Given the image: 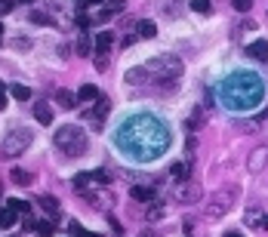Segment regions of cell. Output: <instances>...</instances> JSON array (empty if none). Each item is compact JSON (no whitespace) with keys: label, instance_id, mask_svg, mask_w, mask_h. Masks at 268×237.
Segmentation results:
<instances>
[{"label":"cell","instance_id":"1","mask_svg":"<svg viewBox=\"0 0 268 237\" xmlns=\"http://www.w3.org/2000/svg\"><path fill=\"white\" fill-rule=\"evenodd\" d=\"M167 145H170L167 126L157 117H148V114L130 117L117 130V148L127 157H136V160H154L157 154L167 151Z\"/></svg>","mask_w":268,"mask_h":237},{"label":"cell","instance_id":"2","mask_svg":"<svg viewBox=\"0 0 268 237\" xmlns=\"http://www.w3.org/2000/svg\"><path fill=\"white\" fill-rule=\"evenodd\" d=\"M262 96H265L262 80L247 71H238V74L225 77V83H222V102L235 111H250L256 102H262Z\"/></svg>","mask_w":268,"mask_h":237},{"label":"cell","instance_id":"3","mask_svg":"<svg viewBox=\"0 0 268 237\" xmlns=\"http://www.w3.org/2000/svg\"><path fill=\"white\" fill-rule=\"evenodd\" d=\"M179 74H182V62H179L176 56H157V59H151L148 65L130 71L127 80H130V83H145V80H148V83L173 86V83L179 80Z\"/></svg>","mask_w":268,"mask_h":237},{"label":"cell","instance_id":"4","mask_svg":"<svg viewBox=\"0 0 268 237\" xmlns=\"http://www.w3.org/2000/svg\"><path fill=\"white\" fill-rule=\"evenodd\" d=\"M56 148L65 154V157H80L83 151H86V136H83V130L80 126H59V133H56Z\"/></svg>","mask_w":268,"mask_h":237},{"label":"cell","instance_id":"5","mask_svg":"<svg viewBox=\"0 0 268 237\" xmlns=\"http://www.w3.org/2000/svg\"><path fill=\"white\" fill-rule=\"evenodd\" d=\"M31 130H25V126H19V130H9L6 133V139H3V145H0V154L3 157H19V154H25L28 151V145H31Z\"/></svg>","mask_w":268,"mask_h":237},{"label":"cell","instance_id":"6","mask_svg":"<svg viewBox=\"0 0 268 237\" xmlns=\"http://www.w3.org/2000/svg\"><path fill=\"white\" fill-rule=\"evenodd\" d=\"M231 204H235V191H231V188H222V191H216V194L207 200V219H210V222L222 219V216L231 210Z\"/></svg>","mask_w":268,"mask_h":237},{"label":"cell","instance_id":"7","mask_svg":"<svg viewBox=\"0 0 268 237\" xmlns=\"http://www.w3.org/2000/svg\"><path fill=\"white\" fill-rule=\"evenodd\" d=\"M204 197V191H201V185H194V182H182L176 191H173V200L176 204H198Z\"/></svg>","mask_w":268,"mask_h":237},{"label":"cell","instance_id":"8","mask_svg":"<svg viewBox=\"0 0 268 237\" xmlns=\"http://www.w3.org/2000/svg\"><path fill=\"white\" fill-rule=\"evenodd\" d=\"M123 9H127L123 0H111V3H102V9H99L93 19H96V22H108L111 15H117V12H123Z\"/></svg>","mask_w":268,"mask_h":237},{"label":"cell","instance_id":"9","mask_svg":"<svg viewBox=\"0 0 268 237\" xmlns=\"http://www.w3.org/2000/svg\"><path fill=\"white\" fill-rule=\"evenodd\" d=\"M265 163H268V148H265V145L253 148V151H250V170L259 173V170H265Z\"/></svg>","mask_w":268,"mask_h":237},{"label":"cell","instance_id":"10","mask_svg":"<svg viewBox=\"0 0 268 237\" xmlns=\"http://www.w3.org/2000/svg\"><path fill=\"white\" fill-rule=\"evenodd\" d=\"M111 111V105H108V99H102L99 96V102H96V108H93V130H102V123H105V114Z\"/></svg>","mask_w":268,"mask_h":237},{"label":"cell","instance_id":"11","mask_svg":"<svg viewBox=\"0 0 268 237\" xmlns=\"http://www.w3.org/2000/svg\"><path fill=\"white\" fill-rule=\"evenodd\" d=\"M130 194H133V200H142V204H151L157 191H154L151 185H133V188H130Z\"/></svg>","mask_w":268,"mask_h":237},{"label":"cell","instance_id":"12","mask_svg":"<svg viewBox=\"0 0 268 237\" xmlns=\"http://www.w3.org/2000/svg\"><path fill=\"white\" fill-rule=\"evenodd\" d=\"M93 40H96V52H99V56H105V52L111 49V43H114V34H111V31H99Z\"/></svg>","mask_w":268,"mask_h":237},{"label":"cell","instance_id":"13","mask_svg":"<svg viewBox=\"0 0 268 237\" xmlns=\"http://www.w3.org/2000/svg\"><path fill=\"white\" fill-rule=\"evenodd\" d=\"M34 117H37V123L49 126V123H52V108H49L46 102H34Z\"/></svg>","mask_w":268,"mask_h":237},{"label":"cell","instance_id":"14","mask_svg":"<svg viewBox=\"0 0 268 237\" xmlns=\"http://www.w3.org/2000/svg\"><path fill=\"white\" fill-rule=\"evenodd\" d=\"M37 204H40V207H43V210L49 213V219H59V216H62V207H59V200H56L52 194H43V197H40Z\"/></svg>","mask_w":268,"mask_h":237},{"label":"cell","instance_id":"15","mask_svg":"<svg viewBox=\"0 0 268 237\" xmlns=\"http://www.w3.org/2000/svg\"><path fill=\"white\" fill-rule=\"evenodd\" d=\"M77 102H99V86L83 83V86L77 89Z\"/></svg>","mask_w":268,"mask_h":237},{"label":"cell","instance_id":"16","mask_svg":"<svg viewBox=\"0 0 268 237\" xmlns=\"http://www.w3.org/2000/svg\"><path fill=\"white\" fill-rule=\"evenodd\" d=\"M136 34L139 37H157V25L151 19H142V22H136Z\"/></svg>","mask_w":268,"mask_h":237},{"label":"cell","instance_id":"17","mask_svg":"<svg viewBox=\"0 0 268 237\" xmlns=\"http://www.w3.org/2000/svg\"><path fill=\"white\" fill-rule=\"evenodd\" d=\"M247 56H253V59H268V40H256V43H250L247 46Z\"/></svg>","mask_w":268,"mask_h":237},{"label":"cell","instance_id":"18","mask_svg":"<svg viewBox=\"0 0 268 237\" xmlns=\"http://www.w3.org/2000/svg\"><path fill=\"white\" fill-rule=\"evenodd\" d=\"M93 49H96V40L86 37V34H80V40H77V52H80V56H90Z\"/></svg>","mask_w":268,"mask_h":237},{"label":"cell","instance_id":"19","mask_svg":"<svg viewBox=\"0 0 268 237\" xmlns=\"http://www.w3.org/2000/svg\"><path fill=\"white\" fill-rule=\"evenodd\" d=\"M9 93H12V99H19V102H28V99H31V89H28L25 83H12Z\"/></svg>","mask_w":268,"mask_h":237},{"label":"cell","instance_id":"20","mask_svg":"<svg viewBox=\"0 0 268 237\" xmlns=\"http://www.w3.org/2000/svg\"><path fill=\"white\" fill-rule=\"evenodd\" d=\"M145 219H148V222H160V219H164V207H160V204H148Z\"/></svg>","mask_w":268,"mask_h":237},{"label":"cell","instance_id":"21","mask_svg":"<svg viewBox=\"0 0 268 237\" xmlns=\"http://www.w3.org/2000/svg\"><path fill=\"white\" fill-rule=\"evenodd\" d=\"M59 105H62V108H74V105H77V96L68 93V89H59Z\"/></svg>","mask_w":268,"mask_h":237},{"label":"cell","instance_id":"22","mask_svg":"<svg viewBox=\"0 0 268 237\" xmlns=\"http://www.w3.org/2000/svg\"><path fill=\"white\" fill-rule=\"evenodd\" d=\"M173 176H176V179H188V176H191V163H188V160L173 163Z\"/></svg>","mask_w":268,"mask_h":237},{"label":"cell","instance_id":"23","mask_svg":"<svg viewBox=\"0 0 268 237\" xmlns=\"http://www.w3.org/2000/svg\"><path fill=\"white\" fill-rule=\"evenodd\" d=\"M15 225V210H0V228H12Z\"/></svg>","mask_w":268,"mask_h":237},{"label":"cell","instance_id":"24","mask_svg":"<svg viewBox=\"0 0 268 237\" xmlns=\"http://www.w3.org/2000/svg\"><path fill=\"white\" fill-rule=\"evenodd\" d=\"M9 176H12V182H19V185H31V182H34V176L25 173V170H12Z\"/></svg>","mask_w":268,"mask_h":237},{"label":"cell","instance_id":"25","mask_svg":"<svg viewBox=\"0 0 268 237\" xmlns=\"http://www.w3.org/2000/svg\"><path fill=\"white\" fill-rule=\"evenodd\" d=\"M188 126H191V130H201V126H204V111H201V108H194V111H191Z\"/></svg>","mask_w":268,"mask_h":237},{"label":"cell","instance_id":"26","mask_svg":"<svg viewBox=\"0 0 268 237\" xmlns=\"http://www.w3.org/2000/svg\"><path fill=\"white\" fill-rule=\"evenodd\" d=\"M34 231H37L40 237H52V234H56V225H52V222H37Z\"/></svg>","mask_w":268,"mask_h":237},{"label":"cell","instance_id":"27","mask_svg":"<svg viewBox=\"0 0 268 237\" xmlns=\"http://www.w3.org/2000/svg\"><path fill=\"white\" fill-rule=\"evenodd\" d=\"M191 9L201 12V15H207V12L213 9V3H210V0H191Z\"/></svg>","mask_w":268,"mask_h":237},{"label":"cell","instance_id":"28","mask_svg":"<svg viewBox=\"0 0 268 237\" xmlns=\"http://www.w3.org/2000/svg\"><path fill=\"white\" fill-rule=\"evenodd\" d=\"M28 19H31V22H37V25H52V22H49V15H46V12H37V9H31V15H28Z\"/></svg>","mask_w":268,"mask_h":237},{"label":"cell","instance_id":"29","mask_svg":"<svg viewBox=\"0 0 268 237\" xmlns=\"http://www.w3.org/2000/svg\"><path fill=\"white\" fill-rule=\"evenodd\" d=\"M93 179H96L99 185H108V182H111V173H108V170H96V173H93Z\"/></svg>","mask_w":268,"mask_h":237},{"label":"cell","instance_id":"30","mask_svg":"<svg viewBox=\"0 0 268 237\" xmlns=\"http://www.w3.org/2000/svg\"><path fill=\"white\" fill-rule=\"evenodd\" d=\"M262 219H265V216H262L259 210H250V213H247V225H262Z\"/></svg>","mask_w":268,"mask_h":237},{"label":"cell","instance_id":"31","mask_svg":"<svg viewBox=\"0 0 268 237\" xmlns=\"http://www.w3.org/2000/svg\"><path fill=\"white\" fill-rule=\"evenodd\" d=\"M6 207H9V210H15V213H28V210H31V207H28L25 200H9Z\"/></svg>","mask_w":268,"mask_h":237},{"label":"cell","instance_id":"32","mask_svg":"<svg viewBox=\"0 0 268 237\" xmlns=\"http://www.w3.org/2000/svg\"><path fill=\"white\" fill-rule=\"evenodd\" d=\"M231 3H235L238 12H250V9H253V0H231Z\"/></svg>","mask_w":268,"mask_h":237},{"label":"cell","instance_id":"33","mask_svg":"<svg viewBox=\"0 0 268 237\" xmlns=\"http://www.w3.org/2000/svg\"><path fill=\"white\" fill-rule=\"evenodd\" d=\"M86 182H90V176H86V173L74 176V185H77V191H83V188H86Z\"/></svg>","mask_w":268,"mask_h":237},{"label":"cell","instance_id":"34","mask_svg":"<svg viewBox=\"0 0 268 237\" xmlns=\"http://www.w3.org/2000/svg\"><path fill=\"white\" fill-rule=\"evenodd\" d=\"M96 71H108V59L105 56H96Z\"/></svg>","mask_w":268,"mask_h":237},{"label":"cell","instance_id":"35","mask_svg":"<svg viewBox=\"0 0 268 237\" xmlns=\"http://www.w3.org/2000/svg\"><path fill=\"white\" fill-rule=\"evenodd\" d=\"M90 22H93V19H90V15H86V12H80V15H77V25H80V28H86V25H90Z\"/></svg>","mask_w":268,"mask_h":237},{"label":"cell","instance_id":"36","mask_svg":"<svg viewBox=\"0 0 268 237\" xmlns=\"http://www.w3.org/2000/svg\"><path fill=\"white\" fill-rule=\"evenodd\" d=\"M0 12H3V15L12 12V0H0Z\"/></svg>","mask_w":268,"mask_h":237},{"label":"cell","instance_id":"37","mask_svg":"<svg viewBox=\"0 0 268 237\" xmlns=\"http://www.w3.org/2000/svg\"><path fill=\"white\" fill-rule=\"evenodd\" d=\"M0 108H6V86L0 83Z\"/></svg>","mask_w":268,"mask_h":237},{"label":"cell","instance_id":"38","mask_svg":"<svg viewBox=\"0 0 268 237\" xmlns=\"http://www.w3.org/2000/svg\"><path fill=\"white\" fill-rule=\"evenodd\" d=\"M222 237H244V234H241V231H225Z\"/></svg>","mask_w":268,"mask_h":237},{"label":"cell","instance_id":"39","mask_svg":"<svg viewBox=\"0 0 268 237\" xmlns=\"http://www.w3.org/2000/svg\"><path fill=\"white\" fill-rule=\"evenodd\" d=\"M80 3H105V0H80Z\"/></svg>","mask_w":268,"mask_h":237},{"label":"cell","instance_id":"40","mask_svg":"<svg viewBox=\"0 0 268 237\" xmlns=\"http://www.w3.org/2000/svg\"><path fill=\"white\" fill-rule=\"evenodd\" d=\"M139 237H154V234H151V231H142V234H139Z\"/></svg>","mask_w":268,"mask_h":237},{"label":"cell","instance_id":"41","mask_svg":"<svg viewBox=\"0 0 268 237\" xmlns=\"http://www.w3.org/2000/svg\"><path fill=\"white\" fill-rule=\"evenodd\" d=\"M262 228H268V216H265V219H262Z\"/></svg>","mask_w":268,"mask_h":237},{"label":"cell","instance_id":"42","mask_svg":"<svg viewBox=\"0 0 268 237\" xmlns=\"http://www.w3.org/2000/svg\"><path fill=\"white\" fill-rule=\"evenodd\" d=\"M0 43H3V25H0Z\"/></svg>","mask_w":268,"mask_h":237},{"label":"cell","instance_id":"43","mask_svg":"<svg viewBox=\"0 0 268 237\" xmlns=\"http://www.w3.org/2000/svg\"><path fill=\"white\" fill-rule=\"evenodd\" d=\"M25 3H34V0H25Z\"/></svg>","mask_w":268,"mask_h":237}]
</instances>
